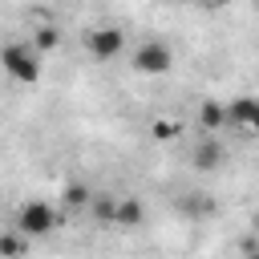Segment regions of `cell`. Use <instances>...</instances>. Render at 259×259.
<instances>
[{"mask_svg": "<svg viewBox=\"0 0 259 259\" xmlns=\"http://www.w3.org/2000/svg\"><path fill=\"white\" fill-rule=\"evenodd\" d=\"M178 210H182V214H190V219H202V214H210V210H214V202H210V198H182V202H178Z\"/></svg>", "mask_w": 259, "mask_h": 259, "instance_id": "obj_14", "label": "cell"}, {"mask_svg": "<svg viewBox=\"0 0 259 259\" xmlns=\"http://www.w3.org/2000/svg\"><path fill=\"white\" fill-rule=\"evenodd\" d=\"M130 65H134V73H142V77H162V73H170L174 53H170L166 40H142V45L134 49Z\"/></svg>", "mask_w": 259, "mask_h": 259, "instance_id": "obj_2", "label": "cell"}, {"mask_svg": "<svg viewBox=\"0 0 259 259\" xmlns=\"http://www.w3.org/2000/svg\"><path fill=\"white\" fill-rule=\"evenodd\" d=\"M206 4H227V0H206Z\"/></svg>", "mask_w": 259, "mask_h": 259, "instance_id": "obj_17", "label": "cell"}, {"mask_svg": "<svg viewBox=\"0 0 259 259\" xmlns=\"http://www.w3.org/2000/svg\"><path fill=\"white\" fill-rule=\"evenodd\" d=\"M150 134H154V142H174V138L182 134V125H178L174 117H158V121L150 125Z\"/></svg>", "mask_w": 259, "mask_h": 259, "instance_id": "obj_13", "label": "cell"}, {"mask_svg": "<svg viewBox=\"0 0 259 259\" xmlns=\"http://www.w3.org/2000/svg\"><path fill=\"white\" fill-rule=\"evenodd\" d=\"M24 247H28V239H24L20 231L0 235V259H20V255H24Z\"/></svg>", "mask_w": 259, "mask_h": 259, "instance_id": "obj_12", "label": "cell"}, {"mask_svg": "<svg viewBox=\"0 0 259 259\" xmlns=\"http://www.w3.org/2000/svg\"><path fill=\"white\" fill-rule=\"evenodd\" d=\"M146 223V206L138 202V198H117V206H113V227L117 231H134V227H142Z\"/></svg>", "mask_w": 259, "mask_h": 259, "instance_id": "obj_7", "label": "cell"}, {"mask_svg": "<svg viewBox=\"0 0 259 259\" xmlns=\"http://www.w3.org/2000/svg\"><path fill=\"white\" fill-rule=\"evenodd\" d=\"M113 206H117V198H113V194H93V202H89V214H93L97 223L113 227Z\"/></svg>", "mask_w": 259, "mask_h": 259, "instance_id": "obj_11", "label": "cell"}, {"mask_svg": "<svg viewBox=\"0 0 259 259\" xmlns=\"http://www.w3.org/2000/svg\"><path fill=\"white\" fill-rule=\"evenodd\" d=\"M16 231H20L24 239H45V235L57 231V210H53L49 202L32 198V202L20 206V214H16Z\"/></svg>", "mask_w": 259, "mask_h": 259, "instance_id": "obj_3", "label": "cell"}, {"mask_svg": "<svg viewBox=\"0 0 259 259\" xmlns=\"http://www.w3.org/2000/svg\"><path fill=\"white\" fill-rule=\"evenodd\" d=\"M198 125H202V130H223V125H227V105L206 97V101L198 105Z\"/></svg>", "mask_w": 259, "mask_h": 259, "instance_id": "obj_8", "label": "cell"}, {"mask_svg": "<svg viewBox=\"0 0 259 259\" xmlns=\"http://www.w3.org/2000/svg\"><path fill=\"white\" fill-rule=\"evenodd\" d=\"M223 162H227V150H223V142L206 134V138L194 146V166H198L202 174H210V170H219Z\"/></svg>", "mask_w": 259, "mask_h": 259, "instance_id": "obj_6", "label": "cell"}, {"mask_svg": "<svg viewBox=\"0 0 259 259\" xmlns=\"http://www.w3.org/2000/svg\"><path fill=\"white\" fill-rule=\"evenodd\" d=\"M85 49H89V57H97V61H113V57H121V49H125V32H121L117 24L89 28V32H85Z\"/></svg>", "mask_w": 259, "mask_h": 259, "instance_id": "obj_4", "label": "cell"}, {"mask_svg": "<svg viewBox=\"0 0 259 259\" xmlns=\"http://www.w3.org/2000/svg\"><path fill=\"white\" fill-rule=\"evenodd\" d=\"M227 121H231V125H239V130L259 134V97H251V93L235 97V101L227 105Z\"/></svg>", "mask_w": 259, "mask_h": 259, "instance_id": "obj_5", "label": "cell"}, {"mask_svg": "<svg viewBox=\"0 0 259 259\" xmlns=\"http://www.w3.org/2000/svg\"><path fill=\"white\" fill-rule=\"evenodd\" d=\"M170 4H190V0H170Z\"/></svg>", "mask_w": 259, "mask_h": 259, "instance_id": "obj_16", "label": "cell"}, {"mask_svg": "<svg viewBox=\"0 0 259 259\" xmlns=\"http://www.w3.org/2000/svg\"><path fill=\"white\" fill-rule=\"evenodd\" d=\"M61 202H65L69 210H89V202H93V190H89L85 182H65V190H61Z\"/></svg>", "mask_w": 259, "mask_h": 259, "instance_id": "obj_9", "label": "cell"}, {"mask_svg": "<svg viewBox=\"0 0 259 259\" xmlns=\"http://www.w3.org/2000/svg\"><path fill=\"white\" fill-rule=\"evenodd\" d=\"M0 65H4V73H8L12 81H20V85H32V81L40 77V53H36L28 40L4 45V49H0Z\"/></svg>", "mask_w": 259, "mask_h": 259, "instance_id": "obj_1", "label": "cell"}, {"mask_svg": "<svg viewBox=\"0 0 259 259\" xmlns=\"http://www.w3.org/2000/svg\"><path fill=\"white\" fill-rule=\"evenodd\" d=\"M247 259H259V247H251V251H247Z\"/></svg>", "mask_w": 259, "mask_h": 259, "instance_id": "obj_15", "label": "cell"}, {"mask_svg": "<svg viewBox=\"0 0 259 259\" xmlns=\"http://www.w3.org/2000/svg\"><path fill=\"white\" fill-rule=\"evenodd\" d=\"M28 45H32L36 53H53V49L61 45V32H57L53 24H36V28H32V40H28Z\"/></svg>", "mask_w": 259, "mask_h": 259, "instance_id": "obj_10", "label": "cell"}]
</instances>
